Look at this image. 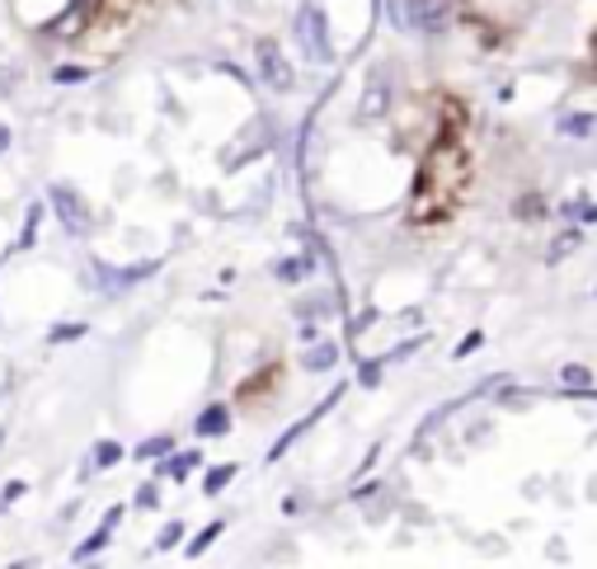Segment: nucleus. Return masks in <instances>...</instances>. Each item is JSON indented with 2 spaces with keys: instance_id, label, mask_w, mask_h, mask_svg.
Instances as JSON below:
<instances>
[{
  "instance_id": "3",
  "label": "nucleus",
  "mask_w": 597,
  "mask_h": 569,
  "mask_svg": "<svg viewBox=\"0 0 597 569\" xmlns=\"http://www.w3.org/2000/svg\"><path fill=\"white\" fill-rule=\"evenodd\" d=\"M259 71H269V85H278V90L292 85V71L283 62V52H278V43H259Z\"/></svg>"
},
{
  "instance_id": "4",
  "label": "nucleus",
  "mask_w": 597,
  "mask_h": 569,
  "mask_svg": "<svg viewBox=\"0 0 597 569\" xmlns=\"http://www.w3.org/2000/svg\"><path fill=\"white\" fill-rule=\"evenodd\" d=\"M57 207H62L66 226H85V207H80V203H72V193H57Z\"/></svg>"
},
{
  "instance_id": "6",
  "label": "nucleus",
  "mask_w": 597,
  "mask_h": 569,
  "mask_svg": "<svg viewBox=\"0 0 597 569\" xmlns=\"http://www.w3.org/2000/svg\"><path fill=\"white\" fill-rule=\"evenodd\" d=\"M198 429H203V433H217V429H226V410H213L207 419H198Z\"/></svg>"
},
{
  "instance_id": "2",
  "label": "nucleus",
  "mask_w": 597,
  "mask_h": 569,
  "mask_svg": "<svg viewBox=\"0 0 597 569\" xmlns=\"http://www.w3.org/2000/svg\"><path fill=\"white\" fill-rule=\"evenodd\" d=\"M296 33H302V39H306V57H311V62H325V57H329L321 10H302V14H296Z\"/></svg>"
},
{
  "instance_id": "5",
  "label": "nucleus",
  "mask_w": 597,
  "mask_h": 569,
  "mask_svg": "<svg viewBox=\"0 0 597 569\" xmlns=\"http://www.w3.org/2000/svg\"><path fill=\"white\" fill-rule=\"evenodd\" d=\"M231 475H236L231 466H217L213 475H207V494H217V490H221V485H226V480H231Z\"/></svg>"
},
{
  "instance_id": "1",
  "label": "nucleus",
  "mask_w": 597,
  "mask_h": 569,
  "mask_svg": "<svg viewBox=\"0 0 597 569\" xmlns=\"http://www.w3.org/2000/svg\"><path fill=\"white\" fill-rule=\"evenodd\" d=\"M395 20L410 29H443L452 14V0H391Z\"/></svg>"
},
{
  "instance_id": "7",
  "label": "nucleus",
  "mask_w": 597,
  "mask_h": 569,
  "mask_svg": "<svg viewBox=\"0 0 597 569\" xmlns=\"http://www.w3.org/2000/svg\"><path fill=\"white\" fill-rule=\"evenodd\" d=\"M217 532H221V523H213V527H207V532H203V537H198V541H193V556H198V550H203L207 541H213V537H217Z\"/></svg>"
},
{
  "instance_id": "8",
  "label": "nucleus",
  "mask_w": 597,
  "mask_h": 569,
  "mask_svg": "<svg viewBox=\"0 0 597 569\" xmlns=\"http://www.w3.org/2000/svg\"><path fill=\"white\" fill-rule=\"evenodd\" d=\"M6 141H10V132H6V128H0V151H6Z\"/></svg>"
}]
</instances>
